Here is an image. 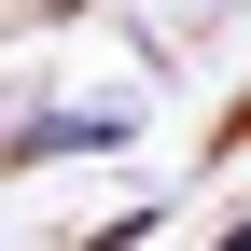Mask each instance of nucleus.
<instances>
[{
  "label": "nucleus",
  "instance_id": "nucleus-1",
  "mask_svg": "<svg viewBox=\"0 0 251 251\" xmlns=\"http://www.w3.org/2000/svg\"><path fill=\"white\" fill-rule=\"evenodd\" d=\"M56 153H126V112L98 98V112H14V140H0V168H56Z\"/></svg>",
  "mask_w": 251,
  "mask_h": 251
},
{
  "label": "nucleus",
  "instance_id": "nucleus-2",
  "mask_svg": "<svg viewBox=\"0 0 251 251\" xmlns=\"http://www.w3.org/2000/svg\"><path fill=\"white\" fill-rule=\"evenodd\" d=\"M209 251H251V224H224V237H209Z\"/></svg>",
  "mask_w": 251,
  "mask_h": 251
}]
</instances>
